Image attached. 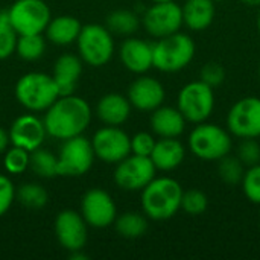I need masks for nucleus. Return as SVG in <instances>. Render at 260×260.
<instances>
[{
  "label": "nucleus",
  "instance_id": "1",
  "mask_svg": "<svg viewBox=\"0 0 260 260\" xmlns=\"http://www.w3.org/2000/svg\"><path fill=\"white\" fill-rule=\"evenodd\" d=\"M91 120V108L88 102L75 94L59 96L44 114V126L50 137L67 140L81 136Z\"/></svg>",
  "mask_w": 260,
  "mask_h": 260
},
{
  "label": "nucleus",
  "instance_id": "2",
  "mask_svg": "<svg viewBox=\"0 0 260 260\" xmlns=\"http://www.w3.org/2000/svg\"><path fill=\"white\" fill-rule=\"evenodd\" d=\"M181 184L171 177H155L142 189V210L154 221L171 219L181 210Z\"/></svg>",
  "mask_w": 260,
  "mask_h": 260
},
{
  "label": "nucleus",
  "instance_id": "3",
  "mask_svg": "<svg viewBox=\"0 0 260 260\" xmlns=\"http://www.w3.org/2000/svg\"><path fill=\"white\" fill-rule=\"evenodd\" d=\"M197 46L190 35L175 32L158 38L152 44L154 67L163 73H177L184 70L195 58Z\"/></svg>",
  "mask_w": 260,
  "mask_h": 260
},
{
  "label": "nucleus",
  "instance_id": "4",
  "mask_svg": "<svg viewBox=\"0 0 260 260\" xmlns=\"http://www.w3.org/2000/svg\"><path fill=\"white\" fill-rule=\"evenodd\" d=\"M187 146L190 154L197 158L203 161H218L232 152L233 139L227 128L206 120L193 126L187 139Z\"/></svg>",
  "mask_w": 260,
  "mask_h": 260
},
{
  "label": "nucleus",
  "instance_id": "5",
  "mask_svg": "<svg viewBox=\"0 0 260 260\" xmlns=\"http://www.w3.org/2000/svg\"><path fill=\"white\" fill-rule=\"evenodd\" d=\"M59 96L53 76L41 72L26 73L15 84V98L29 111H46Z\"/></svg>",
  "mask_w": 260,
  "mask_h": 260
},
{
  "label": "nucleus",
  "instance_id": "6",
  "mask_svg": "<svg viewBox=\"0 0 260 260\" xmlns=\"http://www.w3.org/2000/svg\"><path fill=\"white\" fill-rule=\"evenodd\" d=\"M215 88L201 79L184 84L177 96V108L189 123H201L210 119L215 111Z\"/></svg>",
  "mask_w": 260,
  "mask_h": 260
},
{
  "label": "nucleus",
  "instance_id": "7",
  "mask_svg": "<svg viewBox=\"0 0 260 260\" xmlns=\"http://www.w3.org/2000/svg\"><path fill=\"white\" fill-rule=\"evenodd\" d=\"M78 52L84 62L93 67L105 66L114 53L113 34L107 26L85 24L78 35Z\"/></svg>",
  "mask_w": 260,
  "mask_h": 260
},
{
  "label": "nucleus",
  "instance_id": "8",
  "mask_svg": "<svg viewBox=\"0 0 260 260\" xmlns=\"http://www.w3.org/2000/svg\"><path fill=\"white\" fill-rule=\"evenodd\" d=\"M227 129L238 139L260 137V98L245 96L238 99L225 117Z\"/></svg>",
  "mask_w": 260,
  "mask_h": 260
},
{
  "label": "nucleus",
  "instance_id": "9",
  "mask_svg": "<svg viewBox=\"0 0 260 260\" xmlns=\"http://www.w3.org/2000/svg\"><path fill=\"white\" fill-rule=\"evenodd\" d=\"M142 24L146 32L157 40L180 32L184 26L181 5L175 0L152 2V5L143 12Z\"/></svg>",
  "mask_w": 260,
  "mask_h": 260
},
{
  "label": "nucleus",
  "instance_id": "10",
  "mask_svg": "<svg viewBox=\"0 0 260 260\" xmlns=\"http://www.w3.org/2000/svg\"><path fill=\"white\" fill-rule=\"evenodd\" d=\"M9 21L18 35L43 34L52 18L43 0H17L8 9Z\"/></svg>",
  "mask_w": 260,
  "mask_h": 260
},
{
  "label": "nucleus",
  "instance_id": "11",
  "mask_svg": "<svg viewBox=\"0 0 260 260\" xmlns=\"http://www.w3.org/2000/svg\"><path fill=\"white\" fill-rule=\"evenodd\" d=\"M91 142L82 134L64 140L58 155V174L62 177H81L90 171L94 161Z\"/></svg>",
  "mask_w": 260,
  "mask_h": 260
},
{
  "label": "nucleus",
  "instance_id": "12",
  "mask_svg": "<svg viewBox=\"0 0 260 260\" xmlns=\"http://www.w3.org/2000/svg\"><path fill=\"white\" fill-rule=\"evenodd\" d=\"M157 174V168L154 166L151 157L129 154L122 161L117 163L114 171L116 184L128 192H142Z\"/></svg>",
  "mask_w": 260,
  "mask_h": 260
},
{
  "label": "nucleus",
  "instance_id": "13",
  "mask_svg": "<svg viewBox=\"0 0 260 260\" xmlns=\"http://www.w3.org/2000/svg\"><path fill=\"white\" fill-rule=\"evenodd\" d=\"M94 155L105 161L117 165L131 154V137L119 126H104L91 139Z\"/></svg>",
  "mask_w": 260,
  "mask_h": 260
},
{
  "label": "nucleus",
  "instance_id": "14",
  "mask_svg": "<svg viewBox=\"0 0 260 260\" xmlns=\"http://www.w3.org/2000/svg\"><path fill=\"white\" fill-rule=\"evenodd\" d=\"M81 215L87 225L94 229H107L114 224L117 216L116 204L111 195L102 189H90L81 201Z\"/></svg>",
  "mask_w": 260,
  "mask_h": 260
},
{
  "label": "nucleus",
  "instance_id": "15",
  "mask_svg": "<svg viewBox=\"0 0 260 260\" xmlns=\"http://www.w3.org/2000/svg\"><path fill=\"white\" fill-rule=\"evenodd\" d=\"M55 236L70 253L81 251L87 244V222L81 213L62 210L55 219Z\"/></svg>",
  "mask_w": 260,
  "mask_h": 260
},
{
  "label": "nucleus",
  "instance_id": "16",
  "mask_svg": "<svg viewBox=\"0 0 260 260\" xmlns=\"http://www.w3.org/2000/svg\"><path fill=\"white\" fill-rule=\"evenodd\" d=\"M8 134L12 146H18L32 152L41 148L47 131L41 119L34 114H23L12 122Z\"/></svg>",
  "mask_w": 260,
  "mask_h": 260
},
{
  "label": "nucleus",
  "instance_id": "17",
  "mask_svg": "<svg viewBox=\"0 0 260 260\" xmlns=\"http://www.w3.org/2000/svg\"><path fill=\"white\" fill-rule=\"evenodd\" d=\"M166 98V90L163 84L146 75H140L134 79L128 88V101L131 105L140 111H154L163 105Z\"/></svg>",
  "mask_w": 260,
  "mask_h": 260
},
{
  "label": "nucleus",
  "instance_id": "18",
  "mask_svg": "<svg viewBox=\"0 0 260 260\" xmlns=\"http://www.w3.org/2000/svg\"><path fill=\"white\" fill-rule=\"evenodd\" d=\"M120 61L126 70L145 75L154 67L152 44L142 38H126L120 46Z\"/></svg>",
  "mask_w": 260,
  "mask_h": 260
},
{
  "label": "nucleus",
  "instance_id": "19",
  "mask_svg": "<svg viewBox=\"0 0 260 260\" xmlns=\"http://www.w3.org/2000/svg\"><path fill=\"white\" fill-rule=\"evenodd\" d=\"M151 129L160 139H178L186 131L187 120L177 107L160 105L151 111Z\"/></svg>",
  "mask_w": 260,
  "mask_h": 260
},
{
  "label": "nucleus",
  "instance_id": "20",
  "mask_svg": "<svg viewBox=\"0 0 260 260\" xmlns=\"http://www.w3.org/2000/svg\"><path fill=\"white\" fill-rule=\"evenodd\" d=\"M149 157L157 171L171 172L183 165L186 148L178 139H158Z\"/></svg>",
  "mask_w": 260,
  "mask_h": 260
},
{
  "label": "nucleus",
  "instance_id": "21",
  "mask_svg": "<svg viewBox=\"0 0 260 260\" xmlns=\"http://www.w3.org/2000/svg\"><path fill=\"white\" fill-rule=\"evenodd\" d=\"M183 23L192 32H203L212 26L216 17L215 0H186L181 6Z\"/></svg>",
  "mask_w": 260,
  "mask_h": 260
},
{
  "label": "nucleus",
  "instance_id": "22",
  "mask_svg": "<svg viewBox=\"0 0 260 260\" xmlns=\"http://www.w3.org/2000/svg\"><path fill=\"white\" fill-rule=\"evenodd\" d=\"M82 73V59L76 55H61L53 66V79L59 88V94H73Z\"/></svg>",
  "mask_w": 260,
  "mask_h": 260
},
{
  "label": "nucleus",
  "instance_id": "23",
  "mask_svg": "<svg viewBox=\"0 0 260 260\" xmlns=\"http://www.w3.org/2000/svg\"><path fill=\"white\" fill-rule=\"evenodd\" d=\"M131 102L119 93H108L98 102V117L110 126L123 125L131 114Z\"/></svg>",
  "mask_w": 260,
  "mask_h": 260
},
{
  "label": "nucleus",
  "instance_id": "24",
  "mask_svg": "<svg viewBox=\"0 0 260 260\" xmlns=\"http://www.w3.org/2000/svg\"><path fill=\"white\" fill-rule=\"evenodd\" d=\"M81 27L82 26L78 18L72 15H59L55 18H50L44 32L50 43L56 46H69L78 40Z\"/></svg>",
  "mask_w": 260,
  "mask_h": 260
},
{
  "label": "nucleus",
  "instance_id": "25",
  "mask_svg": "<svg viewBox=\"0 0 260 260\" xmlns=\"http://www.w3.org/2000/svg\"><path fill=\"white\" fill-rule=\"evenodd\" d=\"M114 227H116V232L122 238L139 239L148 230V219H146V215H140L136 212H126V213L120 215L119 218L116 216Z\"/></svg>",
  "mask_w": 260,
  "mask_h": 260
},
{
  "label": "nucleus",
  "instance_id": "26",
  "mask_svg": "<svg viewBox=\"0 0 260 260\" xmlns=\"http://www.w3.org/2000/svg\"><path fill=\"white\" fill-rule=\"evenodd\" d=\"M140 26V18L129 9L113 11L107 17V29L117 35H133Z\"/></svg>",
  "mask_w": 260,
  "mask_h": 260
},
{
  "label": "nucleus",
  "instance_id": "27",
  "mask_svg": "<svg viewBox=\"0 0 260 260\" xmlns=\"http://www.w3.org/2000/svg\"><path fill=\"white\" fill-rule=\"evenodd\" d=\"M29 168L41 178L58 177V157L46 149H35L29 154Z\"/></svg>",
  "mask_w": 260,
  "mask_h": 260
},
{
  "label": "nucleus",
  "instance_id": "28",
  "mask_svg": "<svg viewBox=\"0 0 260 260\" xmlns=\"http://www.w3.org/2000/svg\"><path fill=\"white\" fill-rule=\"evenodd\" d=\"M46 40L41 34H27L18 35L15 52L24 61H37L44 55Z\"/></svg>",
  "mask_w": 260,
  "mask_h": 260
},
{
  "label": "nucleus",
  "instance_id": "29",
  "mask_svg": "<svg viewBox=\"0 0 260 260\" xmlns=\"http://www.w3.org/2000/svg\"><path fill=\"white\" fill-rule=\"evenodd\" d=\"M15 198L18 200L21 206L32 209V210H38L47 204L49 193L43 186L37 183H26V184H21L18 190H15Z\"/></svg>",
  "mask_w": 260,
  "mask_h": 260
},
{
  "label": "nucleus",
  "instance_id": "30",
  "mask_svg": "<svg viewBox=\"0 0 260 260\" xmlns=\"http://www.w3.org/2000/svg\"><path fill=\"white\" fill-rule=\"evenodd\" d=\"M244 172H245V166L241 163V160L236 155L229 154L218 160V177L224 184L229 186L241 184Z\"/></svg>",
  "mask_w": 260,
  "mask_h": 260
},
{
  "label": "nucleus",
  "instance_id": "31",
  "mask_svg": "<svg viewBox=\"0 0 260 260\" xmlns=\"http://www.w3.org/2000/svg\"><path fill=\"white\" fill-rule=\"evenodd\" d=\"M18 34L9 21L8 11L0 12V59H6L15 52Z\"/></svg>",
  "mask_w": 260,
  "mask_h": 260
},
{
  "label": "nucleus",
  "instance_id": "32",
  "mask_svg": "<svg viewBox=\"0 0 260 260\" xmlns=\"http://www.w3.org/2000/svg\"><path fill=\"white\" fill-rule=\"evenodd\" d=\"M209 209V198L200 189H189L183 190L181 197V210L189 216H200L206 213Z\"/></svg>",
  "mask_w": 260,
  "mask_h": 260
},
{
  "label": "nucleus",
  "instance_id": "33",
  "mask_svg": "<svg viewBox=\"0 0 260 260\" xmlns=\"http://www.w3.org/2000/svg\"><path fill=\"white\" fill-rule=\"evenodd\" d=\"M241 187L244 197L250 203L260 206V163L245 168L244 177L241 180Z\"/></svg>",
  "mask_w": 260,
  "mask_h": 260
},
{
  "label": "nucleus",
  "instance_id": "34",
  "mask_svg": "<svg viewBox=\"0 0 260 260\" xmlns=\"http://www.w3.org/2000/svg\"><path fill=\"white\" fill-rule=\"evenodd\" d=\"M29 151L18 148V146H12L11 149L5 151V169L9 174L14 175H20L23 174L27 168H29Z\"/></svg>",
  "mask_w": 260,
  "mask_h": 260
},
{
  "label": "nucleus",
  "instance_id": "35",
  "mask_svg": "<svg viewBox=\"0 0 260 260\" xmlns=\"http://www.w3.org/2000/svg\"><path fill=\"white\" fill-rule=\"evenodd\" d=\"M236 157L245 168L260 163V143L257 139H241L236 151Z\"/></svg>",
  "mask_w": 260,
  "mask_h": 260
},
{
  "label": "nucleus",
  "instance_id": "36",
  "mask_svg": "<svg viewBox=\"0 0 260 260\" xmlns=\"http://www.w3.org/2000/svg\"><path fill=\"white\" fill-rule=\"evenodd\" d=\"M225 78H227V70L218 61H209L200 70V79L207 85H210L212 88L222 85Z\"/></svg>",
  "mask_w": 260,
  "mask_h": 260
},
{
  "label": "nucleus",
  "instance_id": "37",
  "mask_svg": "<svg viewBox=\"0 0 260 260\" xmlns=\"http://www.w3.org/2000/svg\"><path fill=\"white\" fill-rule=\"evenodd\" d=\"M155 142L157 140H155L154 134L146 133V131H140L131 137V154L149 157L154 146H155Z\"/></svg>",
  "mask_w": 260,
  "mask_h": 260
},
{
  "label": "nucleus",
  "instance_id": "38",
  "mask_svg": "<svg viewBox=\"0 0 260 260\" xmlns=\"http://www.w3.org/2000/svg\"><path fill=\"white\" fill-rule=\"evenodd\" d=\"M15 200V187L6 175H0V216H3Z\"/></svg>",
  "mask_w": 260,
  "mask_h": 260
},
{
  "label": "nucleus",
  "instance_id": "39",
  "mask_svg": "<svg viewBox=\"0 0 260 260\" xmlns=\"http://www.w3.org/2000/svg\"><path fill=\"white\" fill-rule=\"evenodd\" d=\"M11 143V140H9V134L5 131V129H2L0 128V154L2 152H5L6 149H8V145Z\"/></svg>",
  "mask_w": 260,
  "mask_h": 260
},
{
  "label": "nucleus",
  "instance_id": "40",
  "mask_svg": "<svg viewBox=\"0 0 260 260\" xmlns=\"http://www.w3.org/2000/svg\"><path fill=\"white\" fill-rule=\"evenodd\" d=\"M241 2L250 8H260V0H241Z\"/></svg>",
  "mask_w": 260,
  "mask_h": 260
},
{
  "label": "nucleus",
  "instance_id": "41",
  "mask_svg": "<svg viewBox=\"0 0 260 260\" xmlns=\"http://www.w3.org/2000/svg\"><path fill=\"white\" fill-rule=\"evenodd\" d=\"M256 27H257V32H259V35H260V8H259V12H257V18H256Z\"/></svg>",
  "mask_w": 260,
  "mask_h": 260
},
{
  "label": "nucleus",
  "instance_id": "42",
  "mask_svg": "<svg viewBox=\"0 0 260 260\" xmlns=\"http://www.w3.org/2000/svg\"><path fill=\"white\" fill-rule=\"evenodd\" d=\"M257 76H259V79H260V64H259V67H257Z\"/></svg>",
  "mask_w": 260,
  "mask_h": 260
},
{
  "label": "nucleus",
  "instance_id": "43",
  "mask_svg": "<svg viewBox=\"0 0 260 260\" xmlns=\"http://www.w3.org/2000/svg\"><path fill=\"white\" fill-rule=\"evenodd\" d=\"M216 3H221V2H227V0H215Z\"/></svg>",
  "mask_w": 260,
  "mask_h": 260
},
{
  "label": "nucleus",
  "instance_id": "44",
  "mask_svg": "<svg viewBox=\"0 0 260 260\" xmlns=\"http://www.w3.org/2000/svg\"><path fill=\"white\" fill-rule=\"evenodd\" d=\"M152 2H169V0H152Z\"/></svg>",
  "mask_w": 260,
  "mask_h": 260
},
{
  "label": "nucleus",
  "instance_id": "45",
  "mask_svg": "<svg viewBox=\"0 0 260 260\" xmlns=\"http://www.w3.org/2000/svg\"><path fill=\"white\" fill-rule=\"evenodd\" d=\"M259 224H260V213H259Z\"/></svg>",
  "mask_w": 260,
  "mask_h": 260
}]
</instances>
